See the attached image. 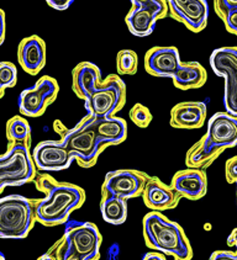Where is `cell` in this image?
<instances>
[{"mask_svg": "<svg viewBox=\"0 0 237 260\" xmlns=\"http://www.w3.org/2000/svg\"><path fill=\"white\" fill-rule=\"evenodd\" d=\"M17 60L30 76H37L46 66V43L37 35L25 37L17 47Z\"/></svg>", "mask_w": 237, "mask_h": 260, "instance_id": "18", "label": "cell"}, {"mask_svg": "<svg viewBox=\"0 0 237 260\" xmlns=\"http://www.w3.org/2000/svg\"><path fill=\"white\" fill-rule=\"evenodd\" d=\"M102 79V72L97 64L80 62L72 71V90L79 99L85 100Z\"/></svg>", "mask_w": 237, "mask_h": 260, "instance_id": "20", "label": "cell"}, {"mask_svg": "<svg viewBox=\"0 0 237 260\" xmlns=\"http://www.w3.org/2000/svg\"><path fill=\"white\" fill-rule=\"evenodd\" d=\"M35 223V200L21 195L0 198V238L22 239Z\"/></svg>", "mask_w": 237, "mask_h": 260, "instance_id": "6", "label": "cell"}, {"mask_svg": "<svg viewBox=\"0 0 237 260\" xmlns=\"http://www.w3.org/2000/svg\"><path fill=\"white\" fill-rule=\"evenodd\" d=\"M168 15V7L166 0H153L144 5L132 7L125 17L129 31L134 36H150L155 30L157 20Z\"/></svg>", "mask_w": 237, "mask_h": 260, "instance_id": "12", "label": "cell"}, {"mask_svg": "<svg viewBox=\"0 0 237 260\" xmlns=\"http://www.w3.org/2000/svg\"><path fill=\"white\" fill-rule=\"evenodd\" d=\"M149 175L135 169H118L109 172L102 185V195L118 196L125 200L138 198L143 191Z\"/></svg>", "mask_w": 237, "mask_h": 260, "instance_id": "11", "label": "cell"}, {"mask_svg": "<svg viewBox=\"0 0 237 260\" xmlns=\"http://www.w3.org/2000/svg\"><path fill=\"white\" fill-rule=\"evenodd\" d=\"M168 15L182 22L192 32H201L208 25L209 7L206 0H166Z\"/></svg>", "mask_w": 237, "mask_h": 260, "instance_id": "13", "label": "cell"}, {"mask_svg": "<svg viewBox=\"0 0 237 260\" xmlns=\"http://www.w3.org/2000/svg\"><path fill=\"white\" fill-rule=\"evenodd\" d=\"M126 85L117 74L102 79L94 91L84 100L88 115L94 118L115 116L125 106Z\"/></svg>", "mask_w": 237, "mask_h": 260, "instance_id": "8", "label": "cell"}, {"mask_svg": "<svg viewBox=\"0 0 237 260\" xmlns=\"http://www.w3.org/2000/svg\"><path fill=\"white\" fill-rule=\"evenodd\" d=\"M181 63V54L174 46H156L144 54V69L153 77L172 78Z\"/></svg>", "mask_w": 237, "mask_h": 260, "instance_id": "15", "label": "cell"}, {"mask_svg": "<svg viewBox=\"0 0 237 260\" xmlns=\"http://www.w3.org/2000/svg\"><path fill=\"white\" fill-rule=\"evenodd\" d=\"M33 160L37 170L60 172L71 167L73 157L62 141H42L34 148Z\"/></svg>", "mask_w": 237, "mask_h": 260, "instance_id": "14", "label": "cell"}, {"mask_svg": "<svg viewBox=\"0 0 237 260\" xmlns=\"http://www.w3.org/2000/svg\"><path fill=\"white\" fill-rule=\"evenodd\" d=\"M103 243L102 233L92 222H71L63 237L40 259L98 260Z\"/></svg>", "mask_w": 237, "mask_h": 260, "instance_id": "4", "label": "cell"}, {"mask_svg": "<svg viewBox=\"0 0 237 260\" xmlns=\"http://www.w3.org/2000/svg\"><path fill=\"white\" fill-rule=\"evenodd\" d=\"M209 63L214 73L225 80V110L237 116V47L216 48L210 54Z\"/></svg>", "mask_w": 237, "mask_h": 260, "instance_id": "9", "label": "cell"}, {"mask_svg": "<svg viewBox=\"0 0 237 260\" xmlns=\"http://www.w3.org/2000/svg\"><path fill=\"white\" fill-rule=\"evenodd\" d=\"M5 31H7V21H5V13L0 8V46L5 41Z\"/></svg>", "mask_w": 237, "mask_h": 260, "instance_id": "33", "label": "cell"}, {"mask_svg": "<svg viewBox=\"0 0 237 260\" xmlns=\"http://www.w3.org/2000/svg\"><path fill=\"white\" fill-rule=\"evenodd\" d=\"M235 146H237V116L226 111L216 112L208 121L205 135L188 149L187 168H208L225 149Z\"/></svg>", "mask_w": 237, "mask_h": 260, "instance_id": "2", "label": "cell"}, {"mask_svg": "<svg viewBox=\"0 0 237 260\" xmlns=\"http://www.w3.org/2000/svg\"><path fill=\"white\" fill-rule=\"evenodd\" d=\"M8 144L31 143V127L27 120L20 115L13 116L5 126Z\"/></svg>", "mask_w": 237, "mask_h": 260, "instance_id": "24", "label": "cell"}, {"mask_svg": "<svg viewBox=\"0 0 237 260\" xmlns=\"http://www.w3.org/2000/svg\"><path fill=\"white\" fill-rule=\"evenodd\" d=\"M94 128L98 137L106 147L123 143L127 137V123L121 117L94 118Z\"/></svg>", "mask_w": 237, "mask_h": 260, "instance_id": "21", "label": "cell"}, {"mask_svg": "<svg viewBox=\"0 0 237 260\" xmlns=\"http://www.w3.org/2000/svg\"><path fill=\"white\" fill-rule=\"evenodd\" d=\"M5 259V256H4V254H3L2 252H0V260H4Z\"/></svg>", "mask_w": 237, "mask_h": 260, "instance_id": "38", "label": "cell"}, {"mask_svg": "<svg viewBox=\"0 0 237 260\" xmlns=\"http://www.w3.org/2000/svg\"><path fill=\"white\" fill-rule=\"evenodd\" d=\"M143 260H166V254L158 252V250H155V252L144 254Z\"/></svg>", "mask_w": 237, "mask_h": 260, "instance_id": "34", "label": "cell"}, {"mask_svg": "<svg viewBox=\"0 0 237 260\" xmlns=\"http://www.w3.org/2000/svg\"><path fill=\"white\" fill-rule=\"evenodd\" d=\"M170 79L175 88L181 90H190L204 86L208 80L206 69L199 62H182L178 71Z\"/></svg>", "mask_w": 237, "mask_h": 260, "instance_id": "22", "label": "cell"}, {"mask_svg": "<svg viewBox=\"0 0 237 260\" xmlns=\"http://www.w3.org/2000/svg\"><path fill=\"white\" fill-rule=\"evenodd\" d=\"M143 204L151 211H163L175 209L182 200V196L161 179L156 176H149L141 193Z\"/></svg>", "mask_w": 237, "mask_h": 260, "instance_id": "16", "label": "cell"}, {"mask_svg": "<svg viewBox=\"0 0 237 260\" xmlns=\"http://www.w3.org/2000/svg\"><path fill=\"white\" fill-rule=\"evenodd\" d=\"M210 260H237V253L230 250H216L210 255Z\"/></svg>", "mask_w": 237, "mask_h": 260, "instance_id": "31", "label": "cell"}, {"mask_svg": "<svg viewBox=\"0 0 237 260\" xmlns=\"http://www.w3.org/2000/svg\"><path fill=\"white\" fill-rule=\"evenodd\" d=\"M53 128L61 141L82 168L89 169L97 164L98 158L106 148L94 128V117L86 114L73 128H68L62 121L56 120Z\"/></svg>", "mask_w": 237, "mask_h": 260, "instance_id": "5", "label": "cell"}, {"mask_svg": "<svg viewBox=\"0 0 237 260\" xmlns=\"http://www.w3.org/2000/svg\"><path fill=\"white\" fill-rule=\"evenodd\" d=\"M116 69L120 76H134L138 69V56L135 51L121 50L116 56Z\"/></svg>", "mask_w": 237, "mask_h": 260, "instance_id": "25", "label": "cell"}, {"mask_svg": "<svg viewBox=\"0 0 237 260\" xmlns=\"http://www.w3.org/2000/svg\"><path fill=\"white\" fill-rule=\"evenodd\" d=\"M208 109L203 101H183L170 110L169 125L173 128L196 129L204 126Z\"/></svg>", "mask_w": 237, "mask_h": 260, "instance_id": "19", "label": "cell"}, {"mask_svg": "<svg viewBox=\"0 0 237 260\" xmlns=\"http://www.w3.org/2000/svg\"><path fill=\"white\" fill-rule=\"evenodd\" d=\"M225 178L229 184H236L237 181V157L227 159L225 164Z\"/></svg>", "mask_w": 237, "mask_h": 260, "instance_id": "29", "label": "cell"}, {"mask_svg": "<svg viewBox=\"0 0 237 260\" xmlns=\"http://www.w3.org/2000/svg\"><path fill=\"white\" fill-rule=\"evenodd\" d=\"M4 94H5V89L3 88L2 85H0V99H3V96H4Z\"/></svg>", "mask_w": 237, "mask_h": 260, "instance_id": "37", "label": "cell"}, {"mask_svg": "<svg viewBox=\"0 0 237 260\" xmlns=\"http://www.w3.org/2000/svg\"><path fill=\"white\" fill-rule=\"evenodd\" d=\"M153 2V0H131L132 7H138V5H144L149 4V3Z\"/></svg>", "mask_w": 237, "mask_h": 260, "instance_id": "36", "label": "cell"}, {"mask_svg": "<svg viewBox=\"0 0 237 260\" xmlns=\"http://www.w3.org/2000/svg\"><path fill=\"white\" fill-rule=\"evenodd\" d=\"M170 186L182 199L196 201L203 199L208 192V176L204 169L187 168L173 175Z\"/></svg>", "mask_w": 237, "mask_h": 260, "instance_id": "17", "label": "cell"}, {"mask_svg": "<svg viewBox=\"0 0 237 260\" xmlns=\"http://www.w3.org/2000/svg\"><path fill=\"white\" fill-rule=\"evenodd\" d=\"M37 190L45 198L35 200L36 222L47 227L60 226L68 221L73 211L83 206L85 192L78 185L57 181L48 174L36 175L34 180Z\"/></svg>", "mask_w": 237, "mask_h": 260, "instance_id": "1", "label": "cell"}, {"mask_svg": "<svg viewBox=\"0 0 237 260\" xmlns=\"http://www.w3.org/2000/svg\"><path fill=\"white\" fill-rule=\"evenodd\" d=\"M129 116L130 120H131L136 126L140 127V128H146V127H149L153 118L149 108H146V106L140 103L135 104V105L130 109Z\"/></svg>", "mask_w": 237, "mask_h": 260, "instance_id": "26", "label": "cell"}, {"mask_svg": "<svg viewBox=\"0 0 237 260\" xmlns=\"http://www.w3.org/2000/svg\"><path fill=\"white\" fill-rule=\"evenodd\" d=\"M60 92V85L54 78L43 76L34 86L25 89L19 96V111L22 116L40 117L46 109L54 103Z\"/></svg>", "mask_w": 237, "mask_h": 260, "instance_id": "10", "label": "cell"}, {"mask_svg": "<svg viewBox=\"0 0 237 260\" xmlns=\"http://www.w3.org/2000/svg\"><path fill=\"white\" fill-rule=\"evenodd\" d=\"M127 200L118 196L102 195L100 212L105 222L110 224H123L127 218Z\"/></svg>", "mask_w": 237, "mask_h": 260, "instance_id": "23", "label": "cell"}, {"mask_svg": "<svg viewBox=\"0 0 237 260\" xmlns=\"http://www.w3.org/2000/svg\"><path fill=\"white\" fill-rule=\"evenodd\" d=\"M224 22L225 28L227 30V32L233 34L237 36V10H232L225 16V19L222 20Z\"/></svg>", "mask_w": 237, "mask_h": 260, "instance_id": "30", "label": "cell"}, {"mask_svg": "<svg viewBox=\"0 0 237 260\" xmlns=\"http://www.w3.org/2000/svg\"><path fill=\"white\" fill-rule=\"evenodd\" d=\"M144 243L175 260H190L193 248L186 232L177 222L170 221L160 211H151L142 219Z\"/></svg>", "mask_w": 237, "mask_h": 260, "instance_id": "3", "label": "cell"}, {"mask_svg": "<svg viewBox=\"0 0 237 260\" xmlns=\"http://www.w3.org/2000/svg\"><path fill=\"white\" fill-rule=\"evenodd\" d=\"M227 245L235 248V252L237 253V228L231 232V235L227 237Z\"/></svg>", "mask_w": 237, "mask_h": 260, "instance_id": "35", "label": "cell"}, {"mask_svg": "<svg viewBox=\"0 0 237 260\" xmlns=\"http://www.w3.org/2000/svg\"><path fill=\"white\" fill-rule=\"evenodd\" d=\"M73 2L74 0H46V3H47L52 9L60 11L67 10V9L73 4Z\"/></svg>", "mask_w": 237, "mask_h": 260, "instance_id": "32", "label": "cell"}, {"mask_svg": "<svg viewBox=\"0 0 237 260\" xmlns=\"http://www.w3.org/2000/svg\"><path fill=\"white\" fill-rule=\"evenodd\" d=\"M17 83V68L11 62H0V85L4 89L14 88Z\"/></svg>", "mask_w": 237, "mask_h": 260, "instance_id": "27", "label": "cell"}, {"mask_svg": "<svg viewBox=\"0 0 237 260\" xmlns=\"http://www.w3.org/2000/svg\"><path fill=\"white\" fill-rule=\"evenodd\" d=\"M214 9L215 13L221 20L232 10H237V0H214Z\"/></svg>", "mask_w": 237, "mask_h": 260, "instance_id": "28", "label": "cell"}, {"mask_svg": "<svg viewBox=\"0 0 237 260\" xmlns=\"http://www.w3.org/2000/svg\"><path fill=\"white\" fill-rule=\"evenodd\" d=\"M236 200H237V181H236Z\"/></svg>", "mask_w": 237, "mask_h": 260, "instance_id": "39", "label": "cell"}, {"mask_svg": "<svg viewBox=\"0 0 237 260\" xmlns=\"http://www.w3.org/2000/svg\"><path fill=\"white\" fill-rule=\"evenodd\" d=\"M31 143L8 144L0 155V193L8 186H20L35 180L37 169L30 152Z\"/></svg>", "mask_w": 237, "mask_h": 260, "instance_id": "7", "label": "cell"}]
</instances>
